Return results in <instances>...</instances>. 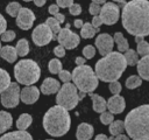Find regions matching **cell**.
<instances>
[{"mask_svg": "<svg viewBox=\"0 0 149 140\" xmlns=\"http://www.w3.org/2000/svg\"><path fill=\"white\" fill-rule=\"evenodd\" d=\"M88 10H90V14H91V15H93V16L100 15V12H101V6H100L99 4L91 2L90 7H88Z\"/></svg>", "mask_w": 149, "mask_h": 140, "instance_id": "38", "label": "cell"}, {"mask_svg": "<svg viewBox=\"0 0 149 140\" xmlns=\"http://www.w3.org/2000/svg\"><path fill=\"white\" fill-rule=\"evenodd\" d=\"M127 61L120 51H112L95 63V75L102 82L118 80L126 70Z\"/></svg>", "mask_w": 149, "mask_h": 140, "instance_id": "2", "label": "cell"}, {"mask_svg": "<svg viewBox=\"0 0 149 140\" xmlns=\"http://www.w3.org/2000/svg\"><path fill=\"white\" fill-rule=\"evenodd\" d=\"M14 76L17 83L27 86L33 85L40 79L41 69L33 60H21L14 66Z\"/></svg>", "mask_w": 149, "mask_h": 140, "instance_id": "6", "label": "cell"}, {"mask_svg": "<svg viewBox=\"0 0 149 140\" xmlns=\"http://www.w3.org/2000/svg\"><path fill=\"white\" fill-rule=\"evenodd\" d=\"M123 131H125V121L115 120L112 124H109V133L113 136H116L119 134H122Z\"/></svg>", "mask_w": 149, "mask_h": 140, "instance_id": "27", "label": "cell"}, {"mask_svg": "<svg viewBox=\"0 0 149 140\" xmlns=\"http://www.w3.org/2000/svg\"><path fill=\"white\" fill-rule=\"evenodd\" d=\"M21 8H22V7H21V5H20L19 2L13 1V2H9V4L7 5L6 12H7V14L10 15V16H17L19 12L21 10Z\"/></svg>", "mask_w": 149, "mask_h": 140, "instance_id": "32", "label": "cell"}, {"mask_svg": "<svg viewBox=\"0 0 149 140\" xmlns=\"http://www.w3.org/2000/svg\"><path fill=\"white\" fill-rule=\"evenodd\" d=\"M0 56H1V58H3L5 61H7L8 63H14L16 61V57L19 55H17V51H16V49L14 47H12V46H5L0 50Z\"/></svg>", "mask_w": 149, "mask_h": 140, "instance_id": "20", "label": "cell"}, {"mask_svg": "<svg viewBox=\"0 0 149 140\" xmlns=\"http://www.w3.org/2000/svg\"><path fill=\"white\" fill-rule=\"evenodd\" d=\"M15 49H16L19 56H21V57L26 56V55L29 52V44H28V41H27L26 38L19 40V42L16 43Z\"/></svg>", "mask_w": 149, "mask_h": 140, "instance_id": "30", "label": "cell"}, {"mask_svg": "<svg viewBox=\"0 0 149 140\" xmlns=\"http://www.w3.org/2000/svg\"><path fill=\"white\" fill-rule=\"evenodd\" d=\"M47 140H54V139H47Z\"/></svg>", "mask_w": 149, "mask_h": 140, "instance_id": "58", "label": "cell"}, {"mask_svg": "<svg viewBox=\"0 0 149 140\" xmlns=\"http://www.w3.org/2000/svg\"><path fill=\"white\" fill-rule=\"evenodd\" d=\"M55 16V19L59 22V23H63L64 21H65V16H64V14H59V13H57L56 15H54Z\"/></svg>", "mask_w": 149, "mask_h": 140, "instance_id": "48", "label": "cell"}, {"mask_svg": "<svg viewBox=\"0 0 149 140\" xmlns=\"http://www.w3.org/2000/svg\"><path fill=\"white\" fill-rule=\"evenodd\" d=\"M93 132H94V128L92 125L87 123H81L77 127L76 136L78 140H90L93 135Z\"/></svg>", "mask_w": 149, "mask_h": 140, "instance_id": "17", "label": "cell"}, {"mask_svg": "<svg viewBox=\"0 0 149 140\" xmlns=\"http://www.w3.org/2000/svg\"><path fill=\"white\" fill-rule=\"evenodd\" d=\"M34 21H35V15H34L33 10H30L29 8L22 7L21 10L19 12L17 16H16L17 27L21 28L22 30H28L33 27Z\"/></svg>", "mask_w": 149, "mask_h": 140, "instance_id": "12", "label": "cell"}, {"mask_svg": "<svg viewBox=\"0 0 149 140\" xmlns=\"http://www.w3.org/2000/svg\"><path fill=\"white\" fill-rule=\"evenodd\" d=\"M12 124H13L12 114L6 111H0V134L8 131L12 127Z\"/></svg>", "mask_w": 149, "mask_h": 140, "instance_id": "22", "label": "cell"}, {"mask_svg": "<svg viewBox=\"0 0 149 140\" xmlns=\"http://www.w3.org/2000/svg\"><path fill=\"white\" fill-rule=\"evenodd\" d=\"M33 123V118L30 114L28 113H23L19 117V119L16 120V127L21 131H26Z\"/></svg>", "mask_w": 149, "mask_h": 140, "instance_id": "24", "label": "cell"}, {"mask_svg": "<svg viewBox=\"0 0 149 140\" xmlns=\"http://www.w3.org/2000/svg\"><path fill=\"white\" fill-rule=\"evenodd\" d=\"M1 48H2V47H1V42H0V50H1Z\"/></svg>", "mask_w": 149, "mask_h": 140, "instance_id": "56", "label": "cell"}, {"mask_svg": "<svg viewBox=\"0 0 149 140\" xmlns=\"http://www.w3.org/2000/svg\"><path fill=\"white\" fill-rule=\"evenodd\" d=\"M72 80L77 89L84 93H92L99 83V78L95 75V71L92 70L91 66L77 65L72 71Z\"/></svg>", "mask_w": 149, "mask_h": 140, "instance_id": "5", "label": "cell"}, {"mask_svg": "<svg viewBox=\"0 0 149 140\" xmlns=\"http://www.w3.org/2000/svg\"><path fill=\"white\" fill-rule=\"evenodd\" d=\"M73 24H74V27H76V28H81V27L84 26V23H83V21H81V20H76Z\"/></svg>", "mask_w": 149, "mask_h": 140, "instance_id": "51", "label": "cell"}, {"mask_svg": "<svg viewBox=\"0 0 149 140\" xmlns=\"http://www.w3.org/2000/svg\"><path fill=\"white\" fill-rule=\"evenodd\" d=\"M109 91L113 93V94H119L121 92V84L115 80V82H111L109 83Z\"/></svg>", "mask_w": 149, "mask_h": 140, "instance_id": "40", "label": "cell"}, {"mask_svg": "<svg viewBox=\"0 0 149 140\" xmlns=\"http://www.w3.org/2000/svg\"><path fill=\"white\" fill-rule=\"evenodd\" d=\"M45 24L51 29L52 32V40H57L58 33L61 32V23L55 19V18H48L45 21Z\"/></svg>", "mask_w": 149, "mask_h": 140, "instance_id": "25", "label": "cell"}, {"mask_svg": "<svg viewBox=\"0 0 149 140\" xmlns=\"http://www.w3.org/2000/svg\"><path fill=\"white\" fill-rule=\"evenodd\" d=\"M59 89H61L59 82L57 79H55V78H50L49 77V78H45L43 80L40 90H41V92L43 94H47L48 96V94H52V93L58 92Z\"/></svg>", "mask_w": 149, "mask_h": 140, "instance_id": "16", "label": "cell"}, {"mask_svg": "<svg viewBox=\"0 0 149 140\" xmlns=\"http://www.w3.org/2000/svg\"><path fill=\"white\" fill-rule=\"evenodd\" d=\"M100 121H101V124H104V125H109V124H112V123L114 121L113 113H112V112H107V111L102 112V113L100 114Z\"/></svg>", "mask_w": 149, "mask_h": 140, "instance_id": "35", "label": "cell"}, {"mask_svg": "<svg viewBox=\"0 0 149 140\" xmlns=\"http://www.w3.org/2000/svg\"><path fill=\"white\" fill-rule=\"evenodd\" d=\"M141 84H142V78L140 76H135V75L129 76L126 80V88L127 89H136Z\"/></svg>", "mask_w": 149, "mask_h": 140, "instance_id": "31", "label": "cell"}, {"mask_svg": "<svg viewBox=\"0 0 149 140\" xmlns=\"http://www.w3.org/2000/svg\"><path fill=\"white\" fill-rule=\"evenodd\" d=\"M40 92H41V90H38L36 86L28 85V86H26L21 90L20 99L24 104H28V105L34 104L35 102H37V99L40 97Z\"/></svg>", "mask_w": 149, "mask_h": 140, "instance_id": "14", "label": "cell"}, {"mask_svg": "<svg viewBox=\"0 0 149 140\" xmlns=\"http://www.w3.org/2000/svg\"><path fill=\"white\" fill-rule=\"evenodd\" d=\"M83 54H84L85 58H87V60L93 58L94 55H95V48H94L93 46H90V44H88V46L84 47V49H83Z\"/></svg>", "mask_w": 149, "mask_h": 140, "instance_id": "36", "label": "cell"}, {"mask_svg": "<svg viewBox=\"0 0 149 140\" xmlns=\"http://www.w3.org/2000/svg\"><path fill=\"white\" fill-rule=\"evenodd\" d=\"M126 107V103H125V98L120 94H113L108 100H107V108L109 110V112H112L113 114H119L122 113L123 110Z\"/></svg>", "mask_w": 149, "mask_h": 140, "instance_id": "15", "label": "cell"}, {"mask_svg": "<svg viewBox=\"0 0 149 140\" xmlns=\"http://www.w3.org/2000/svg\"><path fill=\"white\" fill-rule=\"evenodd\" d=\"M45 1H47V0H34L35 5H36V6H38V7H42V6H44Z\"/></svg>", "mask_w": 149, "mask_h": 140, "instance_id": "52", "label": "cell"}, {"mask_svg": "<svg viewBox=\"0 0 149 140\" xmlns=\"http://www.w3.org/2000/svg\"><path fill=\"white\" fill-rule=\"evenodd\" d=\"M125 130L132 140H149V104L128 112L125 119Z\"/></svg>", "mask_w": 149, "mask_h": 140, "instance_id": "3", "label": "cell"}, {"mask_svg": "<svg viewBox=\"0 0 149 140\" xmlns=\"http://www.w3.org/2000/svg\"><path fill=\"white\" fill-rule=\"evenodd\" d=\"M99 16L102 20V23L107 26H112L116 23V21L119 20V16H120L119 7L113 2H106L101 7V12Z\"/></svg>", "mask_w": 149, "mask_h": 140, "instance_id": "10", "label": "cell"}, {"mask_svg": "<svg viewBox=\"0 0 149 140\" xmlns=\"http://www.w3.org/2000/svg\"><path fill=\"white\" fill-rule=\"evenodd\" d=\"M58 76L63 83H70V80L72 79V74H70V71L68 70H61L58 72Z\"/></svg>", "mask_w": 149, "mask_h": 140, "instance_id": "37", "label": "cell"}, {"mask_svg": "<svg viewBox=\"0 0 149 140\" xmlns=\"http://www.w3.org/2000/svg\"><path fill=\"white\" fill-rule=\"evenodd\" d=\"M137 72L144 80H149V55L143 56L137 63Z\"/></svg>", "mask_w": 149, "mask_h": 140, "instance_id": "19", "label": "cell"}, {"mask_svg": "<svg viewBox=\"0 0 149 140\" xmlns=\"http://www.w3.org/2000/svg\"><path fill=\"white\" fill-rule=\"evenodd\" d=\"M15 36H16V34H15L14 30H6V32L1 35V41H3V42H9V41L14 40Z\"/></svg>", "mask_w": 149, "mask_h": 140, "instance_id": "39", "label": "cell"}, {"mask_svg": "<svg viewBox=\"0 0 149 140\" xmlns=\"http://www.w3.org/2000/svg\"><path fill=\"white\" fill-rule=\"evenodd\" d=\"M57 41L65 49H74L79 44L80 38H79V35H77L76 33L71 32L70 28H63L58 33Z\"/></svg>", "mask_w": 149, "mask_h": 140, "instance_id": "11", "label": "cell"}, {"mask_svg": "<svg viewBox=\"0 0 149 140\" xmlns=\"http://www.w3.org/2000/svg\"><path fill=\"white\" fill-rule=\"evenodd\" d=\"M143 41V37L142 36H135V42L136 43H140V42H142Z\"/></svg>", "mask_w": 149, "mask_h": 140, "instance_id": "53", "label": "cell"}, {"mask_svg": "<svg viewBox=\"0 0 149 140\" xmlns=\"http://www.w3.org/2000/svg\"><path fill=\"white\" fill-rule=\"evenodd\" d=\"M0 140H33V136L27 131H14L6 133L0 138Z\"/></svg>", "mask_w": 149, "mask_h": 140, "instance_id": "18", "label": "cell"}, {"mask_svg": "<svg viewBox=\"0 0 149 140\" xmlns=\"http://www.w3.org/2000/svg\"><path fill=\"white\" fill-rule=\"evenodd\" d=\"M113 46H114V38L106 33L99 34L95 38V47L98 48L99 54L102 56L112 52Z\"/></svg>", "mask_w": 149, "mask_h": 140, "instance_id": "13", "label": "cell"}, {"mask_svg": "<svg viewBox=\"0 0 149 140\" xmlns=\"http://www.w3.org/2000/svg\"><path fill=\"white\" fill-rule=\"evenodd\" d=\"M6 28H7V21L3 18V15L0 14V35H2L6 32Z\"/></svg>", "mask_w": 149, "mask_h": 140, "instance_id": "44", "label": "cell"}, {"mask_svg": "<svg viewBox=\"0 0 149 140\" xmlns=\"http://www.w3.org/2000/svg\"><path fill=\"white\" fill-rule=\"evenodd\" d=\"M10 83H12V82H10V76H9V74H8L6 70H3V69L0 68V94L9 86Z\"/></svg>", "mask_w": 149, "mask_h": 140, "instance_id": "28", "label": "cell"}, {"mask_svg": "<svg viewBox=\"0 0 149 140\" xmlns=\"http://www.w3.org/2000/svg\"><path fill=\"white\" fill-rule=\"evenodd\" d=\"M79 100L80 99L78 94V89L74 84H71V83H64L56 96L57 105L66 108L68 111L73 110L77 106Z\"/></svg>", "mask_w": 149, "mask_h": 140, "instance_id": "7", "label": "cell"}, {"mask_svg": "<svg viewBox=\"0 0 149 140\" xmlns=\"http://www.w3.org/2000/svg\"><path fill=\"white\" fill-rule=\"evenodd\" d=\"M21 89L17 83H10L9 86L0 94V100L3 107L7 108H14L19 105Z\"/></svg>", "mask_w": 149, "mask_h": 140, "instance_id": "8", "label": "cell"}, {"mask_svg": "<svg viewBox=\"0 0 149 140\" xmlns=\"http://www.w3.org/2000/svg\"><path fill=\"white\" fill-rule=\"evenodd\" d=\"M90 98L93 102V110L98 113H102L106 111L107 108V102L105 100V98H102L99 94H94V93H88Z\"/></svg>", "mask_w": 149, "mask_h": 140, "instance_id": "21", "label": "cell"}, {"mask_svg": "<svg viewBox=\"0 0 149 140\" xmlns=\"http://www.w3.org/2000/svg\"><path fill=\"white\" fill-rule=\"evenodd\" d=\"M31 38L36 46L43 47V46H47L49 42H51L52 32L45 23H42V24H38L37 27L34 28L33 34H31Z\"/></svg>", "mask_w": 149, "mask_h": 140, "instance_id": "9", "label": "cell"}, {"mask_svg": "<svg viewBox=\"0 0 149 140\" xmlns=\"http://www.w3.org/2000/svg\"><path fill=\"white\" fill-rule=\"evenodd\" d=\"M123 28L134 36L149 35V1L130 0L122 7L121 13Z\"/></svg>", "mask_w": 149, "mask_h": 140, "instance_id": "1", "label": "cell"}, {"mask_svg": "<svg viewBox=\"0 0 149 140\" xmlns=\"http://www.w3.org/2000/svg\"><path fill=\"white\" fill-rule=\"evenodd\" d=\"M114 42H116V46H118V50L120 52H126L128 49H129V43L128 41L125 38V36L122 35V33L120 32H116L114 34Z\"/></svg>", "mask_w": 149, "mask_h": 140, "instance_id": "23", "label": "cell"}, {"mask_svg": "<svg viewBox=\"0 0 149 140\" xmlns=\"http://www.w3.org/2000/svg\"><path fill=\"white\" fill-rule=\"evenodd\" d=\"M136 51H137V54L141 55L142 57L149 55V43H148L147 41H144V40H143L142 42L137 43V49H136Z\"/></svg>", "mask_w": 149, "mask_h": 140, "instance_id": "34", "label": "cell"}, {"mask_svg": "<svg viewBox=\"0 0 149 140\" xmlns=\"http://www.w3.org/2000/svg\"><path fill=\"white\" fill-rule=\"evenodd\" d=\"M92 2H95V4L101 5V4H106V0H92Z\"/></svg>", "mask_w": 149, "mask_h": 140, "instance_id": "54", "label": "cell"}, {"mask_svg": "<svg viewBox=\"0 0 149 140\" xmlns=\"http://www.w3.org/2000/svg\"><path fill=\"white\" fill-rule=\"evenodd\" d=\"M69 12L71 15H79L81 13V7L79 4H73L71 7H69Z\"/></svg>", "mask_w": 149, "mask_h": 140, "instance_id": "41", "label": "cell"}, {"mask_svg": "<svg viewBox=\"0 0 149 140\" xmlns=\"http://www.w3.org/2000/svg\"><path fill=\"white\" fill-rule=\"evenodd\" d=\"M48 69H49V71L51 74H58L62 70V63H61V61L57 60V58H52L49 62V64H48Z\"/></svg>", "mask_w": 149, "mask_h": 140, "instance_id": "33", "label": "cell"}, {"mask_svg": "<svg viewBox=\"0 0 149 140\" xmlns=\"http://www.w3.org/2000/svg\"><path fill=\"white\" fill-rule=\"evenodd\" d=\"M58 9H59L58 5H50V6H49V8H48L49 13H50V14H52V15H56L57 13H59V12H58Z\"/></svg>", "mask_w": 149, "mask_h": 140, "instance_id": "46", "label": "cell"}, {"mask_svg": "<svg viewBox=\"0 0 149 140\" xmlns=\"http://www.w3.org/2000/svg\"><path fill=\"white\" fill-rule=\"evenodd\" d=\"M94 140H109V138H107V135L105 134H98Z\"/></svg>", "mask_w": 149, "mask_h": 140, "instance_id": "50", "label": "cell"}, {"mask_svg": "<svg viewBox=\"0 0 149 140\" xmlns=\"http://www.w3.org/2000/svg\"><path fill=\"white\" fill-rule=\"evenodd\" d=\"M125 57H126V61H127V65H130V66H134V65H137L139 63V54L134 50V49H128L125 54Z\"/></svg>", "mask_w": 149, "mask_h": 140, "instance_id": "29", "label": "cell"}, {"mask_svg": "<svg viewBox=\"0 0 149 140\" xmlns=\"http://www.w3.org/2000/svg\"><path fill=\"white\" fill-rule=\"evenodd\" d=\"M85 62H86V60L83 58V57H77V58H76V64H77V65H84Z\"/></svg>", "mask_w": 149, "mask_h": 140, "instance_id": "49", "label": "cell"}, {"mask_svg": "<svg viewBox=\"0 0 149 140\" xmlns=\"http://www.w3.org/2000/svg\"><path fill=\"white\" fill-rule=\"evenodd\" d=\"M56 5H58V7H61V8L71 7L73 5V0H57Z\"/></svg>", "mask_w": 149, "mask_h": 140, "instance_id": "43", "label": "cell"}, {"mask_svg": "<svg viewBox=\"0 0 149 140\" xmlns=\"http://www.w3.org/2000/svg\"><path fill=\"white\" fill-rule=\"evenodd\" d=\"M43 127L51 136H63L71 127V118L66 108L56 105L50 107L43 117Z\"/></svg>", "mask_w": 149, "mask_h": 140, "instance_id": "4", "label": "cell"}, {"mask_svg": "<svg viewBox=\"0 0 149 140\" xmlns=\"http://www.w3.org/2000/svg\"><path fill=\"white\" fill-rule=\"evenodd\" d=\"M113 1H116V2H120V4H122V2H125V0H113Z\"/></svg>", "mask_w": 149, "mask_h": 140, "instance_id": "55", "label": "cell"}, {"mask_svg": "<svg viewBox=\"0 0 149 140\" xmlns=\"http://www.w3.org/2000/svg\"><path fill=\"white\" fill-rule=\"evenodd\" d=\"M54 54L57 56V57H64L65 56V48L63 46H57L54 48Z\"/></svg>", "mask_w": 149, "mask_h": 140, "instance_id": "42", "label": "cell"}, {"mask_svg": "<svg viewBox=\"0 0 149 140\" xmlns=\"http://www.w3.org/2000/svg\"><path fill=\"white\" fill-rule=\"evenodd\" d=\"M98 32H99V29L94 28V27L92 26V23L86 22V23H84V26L81 27L80 36H81L83 38H91V37H93Z\"/></svg>", "mask_w": 149, "mask_h": 140, "instance_id": "26", "label": "cell"}, {"mask_svg": "<svg viewBox=\"0 0 149 140\" xmlns=\"http://www.w3.org/2000/svg\"><path fill=\"white\" fill-rule=\"evenodd\" d=\"M109 140H130L127 135H125V134H119V135H116V136H112V138H109Z\"/></svg>", "mask_w": 149, "mask_h": 140, "instance_id": "47", "label": "cell"}, {"mask_svg": "<svg viewBox=\"0 0 149 140\" xmlns=\"http://www.w3.org/2000/svg\"><path fill=\"white\" fill-rule=\"evenodd\" d=\"M92 26L94 27V28H97V29H99L100 28V26L102 24V20H101V18L99 16V15H97V16H93V19H92Z\"/></svg>", "mask_w": 149, "mask_h": 140, "instance_id": "45", "label": "cell"}, {"mask_svg": "<svg viewBox=\"0 0 149 140\" xmlns=\"http://www.w3.org/2000/svg\"><path fill=\"white\" fill-rule=\"evenodd\" d=\"M23 1H27L28 2V1H31V0H23Z\"/></svg>", "mask_w": 149, "mask_h": 140, "instance_id": "57", "label": "cell"}]
</instances>
